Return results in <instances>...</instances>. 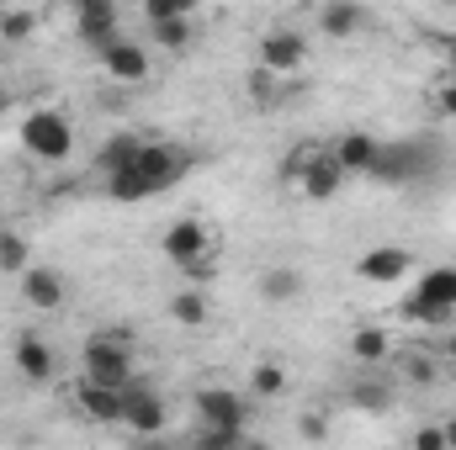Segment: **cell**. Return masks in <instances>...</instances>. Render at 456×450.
Listing matches in <instances>:
<instances>
[{"mask_svg":"<svg viewBox=\"0 0 456 450\" xmlns=\"http://www.w3.org/2000/svg\"><path fill=\"white\" fill-rule=\"evenodd\" d=\"M191 170V154L175 149V143H138V154L107 175V197L112 202H143V197H159L170 191L175 181H186Z\"/></svg>","mask_w":456,"mask_h":450,"instance_id":"6da1fadb","label":"cell"},{"mask_svg":"<svg viewBox=\"0 0 456 450\" xmlns=\"http://www.w3.org/2000/svg\"><path fill=\"white\" fill-rule=\"evenodd\" d=\"M16 138H21V149H27L32 159H43V165H64V159L75 154V122L64 112H53V107L27 112L21 127H16Z\"/></svg>","mask_w":456,"mask_h":450,"instance_id":"7a4b0ae2","label":"cell"},{"mask_svg":"<svg viewBox=\"0 0 456 450\" xmlns=\"http://www.w3.org/2000/svg\"><path fill=\"white\" fill-rule=\"evenodd\" d=\"M452 313H456V265H430V270L414 281L409 318H419V324H446Z\"/></svg>","mask_w":456,"mask_h":450,"instance_id":"3957f363","label":"cell"},{"mask_svg":"<svg viewBox=\"0 0 456 450\" xmlns=\"http://www.w3.org/2000/svg\"><path fill=\"white\" fill-rule=\"evenodd\" d=\"M80 366H86V382H102V387H127V382H133V350L112 334L86 339Z\"/></svg>","mask_w":456,"mask_h":450,"instance_id":"277c9868","label":"cell"},{"mask_svg":"<svg viewBox=\"0 0 456 450\" xmlns=\"http://www.w3.org/2000/svg\"><path fill=\"white\" fill-rule=\"evenodd\" d=\"M122 424L133 430V435H165V424H170V408H165V398L154 392V387H122Z\"/></svg>","mask_w":456,"mask_h":450,"instance_id":"5b68a950","label":"cell"},{"mask_svg":"<svg viewBox=\"0 0 456 450\" xmlns=\"http://www.w3.org/2000/svg\"><path fill=\"white\" fill-rule=\"evenodd\" d=\"M425 170H430V154H425L419 143H382V149H377V165H371V175L387 181V186H409V181H419Z\"/></svg>","mask_w":456,"mask_h":450,"instance_id":"8992f818","label":"cell"},{"mask_svg":"<svg viewBox=\"0 0 456 450\" xmlns=\"http://www.w3.org/2000/svg\"><path fill=\"white\" fill-rule=\"evenodd\" d=\"M303 59H308V37H303V32H292V27L265 32V43H260V64H265L271 75H297Z\"/></svg>","mask_w":456,"mask_h":450,"instance_id":"52a82bcc","label":"cell"},{"mask_svg":"<svg viewBox=\"0 0 456 450\" xmlns=\"http://www.w3.org/2000/svg\"><path fill=\"white\" fill-rule=\"evenodd\" d=\"M208 249H213V238H208V228L197 223V218H181V223H170V233H165V254L181 270H202Z\"/></svg>","mask_w":456,"mask_h":450,"instance_id":"ba28073f","label":"cell"},{"mask_svg":"<svg viewBox=\"0 0 456 450\" xmlns=\"http://www.w3.org/2000/svg\"><path fill=\"white\" fill-rule=\"evenodd\" d=\"M414 270V260H409V249H398V244H377V249H366L361 260H355V276L361 281H377V286H393V281H403Z\"/></svg>","mask_w":456,"mask_h":450,"instance_id":"9c48e42d","label":"cell"},{"mask_svg":"<svg viewBox=\"0 0 456 450\" xmlns=\"http://www.w3.org/2000/svg\"><path fill=\"white\" fill-rule=\"evenodd\" d=\"M102 69L112 75L117 85H143V80H149V53H143V43L112 37V43L102 48Z\"/></svg>","mask_w":456,"mask_h":450,"instance_id":"30bf717a","label":"cell"},{"mask_svg":"<svg viewBox=\"0 0 456 450\" xmlns=\"http://www.w3.org/2000/svg\"><path fill=\"white\" fill-rule=\"evenodd\" d=\"M345 186V170L335 154H324V149H314L308 159H303V197L308 202H335Z\"/></svg>","mask_w":456,"mask_h":450,"instance_id":"8fae6325","label":"cell"},{"mask_svg":"<svg viewBox=\"0 0 456 450\" xmlns=\"http://www.w3.org/2000/svg\"><path fill=\"white\" fill-rule=\"evenodd\" d=\"M16 281H21V297H27L37 313H59V308H64V297H69L64 276H59V270H48V265H27Z\"/></svg>","mask_w":456,"mask_h":450,"instance_id":"7c38bea8","label":"cell"},{"mask_svg":"<svg viewBox=\"0 0 456 450\" xmlns=\"http://www.w3.org/2000/svg\"><path fill=\"white\" fill-rule=\"evenodd\" d=\"M75 32L91 48H107L117 37V0H75Z\"/></svg>","mask_w":456,"mask_h":450,"instance_id":"4fadbf2b","label":"cell"},{"mask_svg":"<svg viewBox=\"0 0 456 450\" xmlns=\"http://www.w3.org/2000/svg\"><path fill=\"white\" fill-rule=\"evenodd\" d=\"M11 360H16V371H21L27 382H48V376L59 371V360H53V344H48V339H37V334H21V339H16Z\"/></svg>","mask_w":456,"mask_h":450,"instance_id":"5bb4252c","label":"cell"},{"mask_svg":"<svg viewBox=\"0 0 456 450\" xmlns=\"http://www.w3.org/2000/svg\"><path fill=\"white\" fill-rule=\"evenodd\" d=\"M197 414H202V424H244L249 419L244 398L228 392V387H202L197 392Z\"/></svg>","mask_w":456,"mask_h":450,"instance_id":"9a60e30c","label":"cell"},{"mask_svg":"<svg viewBox=\"0 0 456 450\" xmlns=\"http://www.w3.org/2000/svg\"><path fill=\"white\" fill-rule=\"evenodd\" d=\"M377 149H382V143H377L371 133H345L330 154L340 159L345 175H371V165H377Z\"/></svg>","mask_w":456,"mask_h":450,"instance_id":"2e32d148","label":"cell"},{"mask_svg":"<svg viewBox=\"0 0 456 450\" xmlns=\"http://www.w3.org/2000/svg\"><path fill=\"white\" fill-rule=\"evenodd\" d=\"M80 408L96 424H122V387H102V382H80Z\"/></svg>","mask_w":456,"mask_h":450,"instance_id":"e0dca14e","label":"cell"},{"mask_svg":"<svg viewBox=\"0 0 456 450\" xmlns=\"http://www.w3.org/2000/svg\"><path fill=\"white\" fill-rule=\"evenodd\" d=\"M361 27H366V11H361L355 0H330V5L319 11V32H324V37H335V43L355 37Z\"/></svg>","mask_w":456,"mask_h":450,"instance_id":"ac0fdd59","label":"cell"},{"mask_svg":"<svg viewBox=\"0 0 456 450\" xmlns=\"http://www.w3.org/2000/svg\"><path fill=\"white\" fill-rule=\"evenodd\" d=\"M297 292H303V276H297L292 265H271V270L260 276V297H265V302H292Z\"/></svg>","mask_w":456,"mask_h":450,"instance_id":"d6986e66","label":"cell"},{"mask_svg":"<svg viewBox=\"0 0 456 450\" xmlns=\"http://www.w3.org/2000/svg\"><path fill=\"white\" fill-rule=\"evenodd\" d=\"M350 355H355V366H382L393 355V339L382 334V329H355L350 334Z\"/></svg>","mask_w":456,"mask_h":450,"instance_id":"ffe728a7","label":"cell"},{"mask_svg":"<svg viewBox=\"0 0 456 450\" xmlns=\"http://www.w3.org/2000/svg\"><path fill=\"white\" fill-rule=\"evenodd\" d=\"M138 143H143V138H133V133H117V138H107V143L96 149V170H102V175L122 170V165L138 154Z\"/></svg>","mask_w":456,"mask_h":450,"instance_id":"44dd1931","label":"cell"},{"mask_svg":"<svg viewBox=\"0 0 456 450\" xmlns=\"http://www.w3.org/2000/svg\"><path fill=\"white\" fill-rule=\"evenodd\" d=\"M350 403H355V408H366V414H382V408L393 403V387H387V382L361 376V382H350Z\"/></svg>","mask_w":456,"mask_h":450,"instance_id":"7402d4cb","label":"cell"},{"mask_svg":"<svg viewBox=\"0 0 456 450\" xmlns=\"http://www.w3.org/2000/svg\"><path fill=\"white\" fill-rule=\"evenodd\" d=\"M149 27H154V43L170 53H181L191 43V16H170V21H149Z\"/></svg>","mask_w":456,"mask_h":450,"instance_id":"603a6c76","label":"cell"},{"mask_svg":"<svg viewBox=\"0 0 456 450\" xmlns=\"http://www.w3.org/2000/svg\"><path fill=\"white\" fill-rule=\"evenodd\" d=\"M170 313H175V324H186V329H202V324H208V302H202V292H181V297L170 302Z\"/></svg>","mask_w":456,"mask_h":450,"instance_id":"cb8c5ba5","label":"cell"},{"mask_svg":"<svg viewBox=\"0 0 456 450\" xmlns=\"http://www.w3.org/2000/svg\"><path fill=\"white\" fill-rule=\"evenodd\" d=\"M287 392V371L276 360H260L255 366V398H281Z\"/></svg>","mask_w":456,"mask_h":450,"instance_id":"d4e9b609","label":"cell"},{"mask_svg":"<svg viewBox=\"0 0 456 450\" xmlns=\"http://www.w3.org/2000/svg\"><path fill=\"white\" fill-rule=\"evenodd\" d=\"M37 32V16L32 11H0V37L5 43H27Z\"/></svg>","mask_w":456,"mask_h":450,"instance_id":"484cf974","label":"cell"},{"mask_svg":"<svg viewBox=\"0 0 456 450\" xmlns=\"http://www.w3.org/2000/svg\"><path fill=\"white\" fill-rule=\"evenodd\" d=\"M32 260H27V238H16V233H0V270L5 276H21Z\"/></svg>","mask_w":456,"mask_h":450,"instance_id":"4316f807","label":"cell"},{"mask_svg":"<svg viewBox=\"0 0 456 450\" xmlns=\"http://www.w3.org/2000/svg\"><path fill=\"white\" fill-rule=\"evenodd\" d=\"M197 0H143V16L149 21H170V16H191Z\"/></svg>","mask_w":456,"mask_h":450,"instance_id":"83f0119b","label":"cell"},{"mask_svg":"<svg viewBox=\"0 0 456 450\" xmlns=\"http://www.w3.org/2000/svg\"><path fill=\"white\" fill-rule=\"evenodd\" d=\"M414 446L419 450H446V430H441V424H425V430L414 435Z\"/></svg>","mask_w":456,"mask_h":450,"instance_id":"f1b7e54d","label":"cell"},{"mask_svg":"<svg viewBox=\"0 0 456 450\" xmlns=\"http://www.w3.org/2000/svg\"><path fill=\"white\" fill-rule=\"evenodd\" d=\"M436 101H441V112H446V117H456V85H441V96H436Z\"/></svg>","mask_w":456,"mask_h":450,"instance_id":"f546056e","label":"cell"},{"mask_svg":"<svg viewBox=\"0 0 456 450\" xmlns=\"http://www.w3.org/2000/svg\"><path fill=\"white\" fill-rule=\"evenodd\" d=\"M441 430H446V450H452L456 446V419H452V424H441Z\"/></svg>","mask_w":456,"mask_h":450,"instance_id":"4dcf8cb0","label":"cell"},{"mask_svg":"<svg viewBox=\"0 0 456 450\" xmlns=\"http://www.w3.org/2000/svg\"><path fill=\"white\" fill-rule=\"evenodd\" d=\"M446 360H452V366H456V334L446 339Z\"/></svg>","mask_w":456,"mask_h":450,"instance_id":"1f68e13d","label":"cell"},{"mask_svg":"<svg viewBox=\"0 0 456 450\" xmlns=\"http://www.w3.org/2000/svg\"><path fill=\"white\" fill-rule=\"evenodd\" d=\"M5 5H11V0H0V11H5Z\"/></svg>","mask_w":456,"mask_h":450,"instance_id":"d6a6232c","label":"cell"},{"mask_svg":"<svg viewBox=\"0 0 456 450\" xmlns=\"http://www.w3.org/2000/svg\"><path fill=\"white\" fill-rule=\"evenodd\" d=\"M441 5H456V0H441Z\"/></svg>","mask_w":456,"mask_h":450,"instance_id":"836d02e7","label":"cell"}]
</instances>
